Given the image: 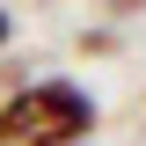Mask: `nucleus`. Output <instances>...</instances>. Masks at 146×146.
I'll return each instance as SVG.
<instances>
[{"mask_svg":"<svg viewBox=\"0 0 146 146\" xmlns=\"http://www.w3.org/2000/svg\"><path fill=\"white\" fill-rule=\"evenodd\" d=\"M0 44H7V15H0Z\"/></svg>","mask_w":146,"mask_h":146,"instance_id":"obj_2","label":"nucleus"},{"mask_svg":"<svg viewBox=\"0 0 146 146\" xmlns=\"http://www.w3.org/2000/svg\"><path fill=\"white\" fill-rule=\"evenodd\" d=\"M95 131V102L73 80H36L0 102V146H80Z\"/></svg>","mask_w":146,"mask_h":146,"instance_id":"obj_1","label":"nucleus"}]
</instances>
